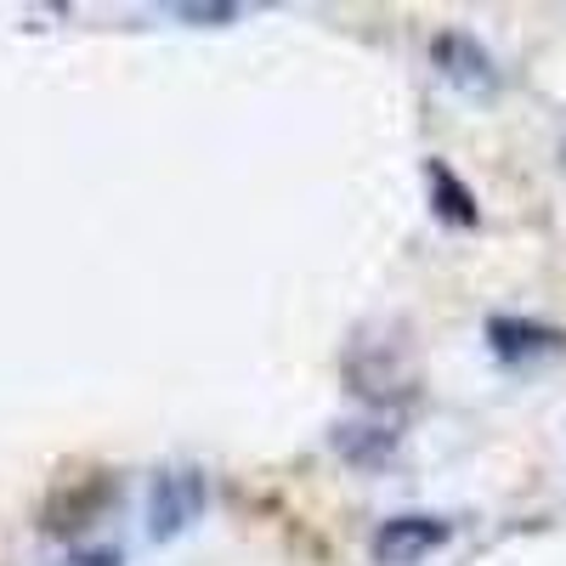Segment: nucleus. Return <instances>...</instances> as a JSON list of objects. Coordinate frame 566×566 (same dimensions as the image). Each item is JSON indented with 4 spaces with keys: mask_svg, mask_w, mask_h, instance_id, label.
I'll use <instances>...</instances> for the list:
<instances>
[{
    "mask_svg": "<svg viewBox=\"0 0 566 566\" xmlns=\"http://www.w3.org/2000/svg\"><path fill=\"white\" fill-rule=\"evenodd\" d=\"M205 499H210V488H205L199 470H187V464L159 470L154 488H148V533H154V538L187 533V527L205 515Z\"/></svg>",
    "mask_w": 566,
    "mask_h": 566,
    "instance_id": "obj_1",
    "label": "nucleus"
},
{
    "mask_svg": "<svg viewBox=\"0 0 566 566\" xmlns=\"http://www.w3.org/2000/svg\"><path fill=\"white\" fill-rule=\"evenodd\" d=\"M448 544V522L442 515H391V522L374 533V560L380 566H419L431 549Z\"/></svg>",
    "mask_w": 566,
    "mask_h": 566,
    "instance_id": "obj_2",
    "label": "nucleus"
},
{
    "mask_svg": "<svg viewBox=\"0 0 566 566\" xmlns=\"http://www.w3.org/2000/svg\"><path fill=\"white\" fill-rule=\"evenodd\" d=\"M424 176H431V187L442 193V205H437V210H442L448 221H476V210H470V193H464V187H459V181H453L442 165H431Z\"/></svg>",
    "mask_w": 566,
    "mask_h": 566,
    "instance_id": "obj_3",
    "label": "nucleus"
},
{
    "mask_svg": "<svg viewBox=\"0 0 566 566\" xmlns=\"http://www.w3.org/2000/svg\"><path fill=\"white\" fill-rule=\"evenodd\" d=\"M63 566H119V555H103V549H91V555H69Z\"/></svg>",
    "mask_w": 566,
    "mask_h": 566,
    "instance_id": "obj_4",
    "label": "nucleus"
}]
</instances>
